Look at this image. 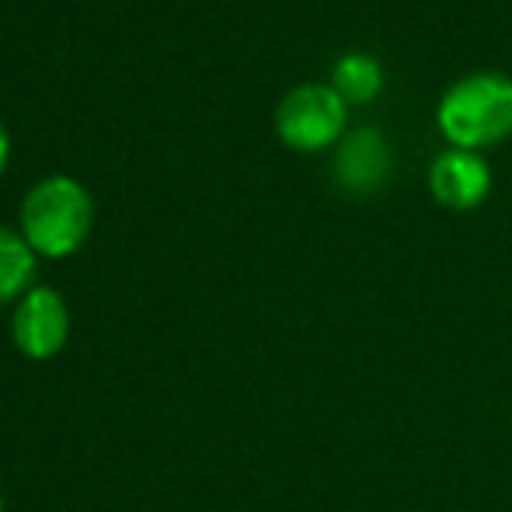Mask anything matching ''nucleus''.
Here are the masks:
<instances>
[{"mask_svg": "<svg viewBox=\"0 0 512 512\" xmlns=\"http://www.w3.org/2000/svg\"><path fill=\"white\" fill-rule=\"evenodd\" d=\"M11 331H14V345L28 359H53L67 345L70 335L67 304L49 286H35V290H28L21 297L18 310H14Z\"/></svg>", "mask_w": 512, "mask_h": 512, "instance_id": "423d86ee", "label": "nucleus"}, {"mask_svg": "<svg viewBox=\"0 0 512 512\" xmlns=\"http://www.w3.org/2000/svg\"><path fill=\"white\" fill-rule=\"evenodd\" d=\"M95 220V206L74 178H46L21 203V230L32 251L46 258H63L84 244Z\"/></svg>", "mask_w": 512, "mask_h": 512, "instance_id": "f03ea898", "label": "nucleus"}, {"mask_svg": "<svg viewBox=\"0 0 512 512\" xmlns=\"http://www.w3.org/2000/svg\"><path fill=\"white\" fill-rule=\"evenodd\" d=\"M4 161H7V133L0 126V171H4Z\"/></svg>", "mask_w": 512, "mask_h": 512, "instance_id": "1a4fd4ad", "label": "nucleus"}, {"mask_svg": "<svg viewBox=\"0 0 512 512\" xmlns=\"http://www.w3.org/2000/svg\"><path fill=\"white\" fill-rule=\"evenodd\" d=\"M394 171V150L387 143L384 129L356 126L342 136L331 161V178L349 196H373L387 185Z\"/></svg>", "mask_w": 512, "mask_h": 512, "instance_id": "39448f33", "label": "nucleus"}, {"mask_svg": "<svg viewBox=\"0 0 512 512\" xmlns=\"http://www.w3.org/2000/svg\"><path fill=\"white\" fill-rule=\"evenodd\" d=\"M492 164L485 161V154L474 150L446 147L432 157L429 171H425V185L429 196L436 199L450 213H471L492 196Z\"/></svg>", "mask_w": 512, "mask_h": 512, "instance_id": "20e7f679", "label": "nucleus"}, {"mask_svg": "<svg viewBox=\"0 0 512 512\" xmlns=\"http://www.w3.org/2000/svg\"><path fill=\"white\" fill-rule=\"evenodd\" d=\"M328 84L345 98V105H370L384 91V67L373 53L366 49H349L335 60Z\"/></svg>", "mask_w": 512, "mask_h": 512, "instance_id": "0eeeda50", "label": "nucleus"}, {"mask_svg": "<svg viewBox=\"0 0 512 512\" xmlns=\"http://www.w3.org/2000/svg\"><path fill=\"white\" fill-rule=\"evenodd\" d=\"M35 276V251L28 248V241L14 230L0 227V307L7 300L21 297L28 283Z\"/></svg>", "mask_w": 512, "mask_h": 512, "instance_id": "6e6552de", "label": "nucleus"}, {"mask_svg": "<svg viewBox=\"0 0 512 512\" xmlns=\"http://www.w3.org/2000/svg\"><path fill=\"white\" fill-rule=\"evenodd\" d=\"M436 129L446 147L485 150L512 136V74L506 70H471L460 74L436 102Z\"/></svg>", "mask_w": 512, "mask_h": 512, "instance_id": "f257e3e1", "label": "nucleus"}, {"mask_svg": "<svg viewBox=\"0 0 512 512\" xmlns=\"http://www.w3.org/2000/svg\"><path fill=\"white\" fill-rule=\"evenodd\" d=\"M276 133L297 154L335 150L349 133V105L328 81L297 84L276 108Z\"/></svg>", "mask_w": 512, "mask_h": 512, "instance_id": "7ed1b4c3", "label": "nucleus"}, {"mask_svg": "<svg viewBox=\"0 0 512 512\" xmlns=\"http://www.w3.org/2000/svg\"><path fill=\"white\" fill-rule=\"evenodd\" d=\"M0 512H4V499H0Z\"/></svg>", "mask_w": 512, "mask_h": 512, "instance_id": "9d476101", "label": "nucleus"}]
</instances>
